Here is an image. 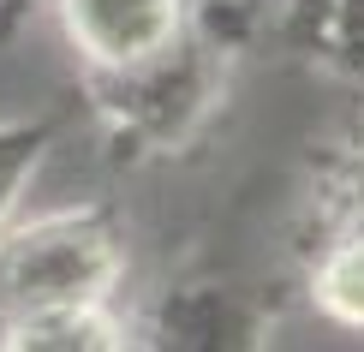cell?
<instances>
[{
  "label": "cell",
  "mask_w": 364,
  "mask_h": 352,
  "mask_svg": "<svg viewBox=\"0 0 364 352\" xmlns=\"http://www.w3.org/2000/svg\"><path fill=\"white\" fill-rule=\"evenodd\" d=\"M66 18H72V36L96 60L132 66L173 36L179 6L173 0H66Z\"/></svg>",
  "instance_id": "2"
},
{
  "label": "cell",
  "mask_w": 364,
  "mask_h": 352,
  "mask_svg": "<svg viewBox=\"0 0 364 352\" xmlns=\"http://www.w3.org/2000/svg\"><path fill=\"white\" fill-rule=\"evenodd\" d=\"M316 293H323V304L341 316V323H364V233L346 239L335 257H328L323 281H316Z\"/></svg>",
  "instance_id": "3"
},
{
  "label": "cell",
  "mask_w": 364,
  "mask_h": 352,
  "mask_svg": "<svg viewBox=\"0 0 364 352\" xmlns=\"http://www.w3.org/2000/svg\"><path fill=\"white\" fill-rule=\"evenodd\" d=\"M114 257L90 227H42L24 245H12L0 263V299L30 316L48 311H84L102 293Z\"/></svg>",
  "instance_id": "1"
}]
</instances>
